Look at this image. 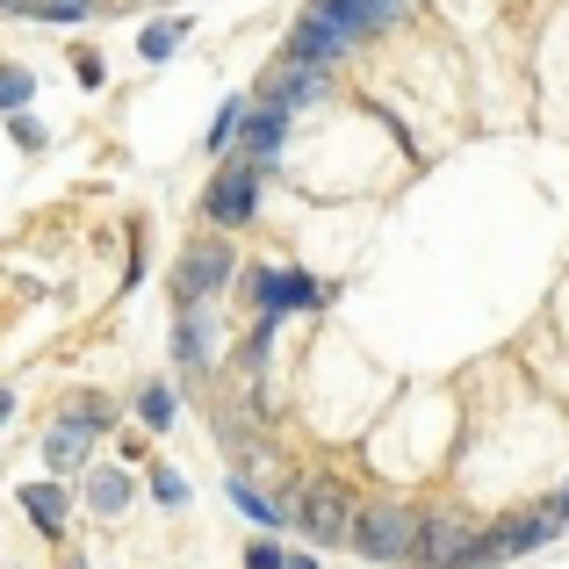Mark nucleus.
Wrapping results in <instances>:
<instances>
[{
	"mask_svg": "<svg viewBox=\"0 0 569 569\" xmlns=\"http://www.w3.org/2000/svg\"><path fill=\"white\" fill-rule=\"evenodd\" d=\"M296 527H303L318 548L353 541V498H347V483H332V476L303 483V490H296Z\"/></svg>",
	"mask_w": 569,
	"mask_h": 569,
	"instance_id": "nucleus-1",
	"label": "nucleus"
},
{
	"mask_svg": "<svg viewBox=\"0 0 569 569\" xmlns=\"http://www.w3.org/2000/svg\"><path fill=\"white\" fill-rule=\"evenodd\" d=\"M411 541H418V512H403V505H368V512H353V548H361L368 562H411Z\"/></svg>",
	"mask_w": 569,
	"mask_h": 569,
	"instance_id": "nucleus-2",
	"label": "nucleus"
},
{
	"mask_svg": "<svg viewBox=\"0 0 569 569\" xmlns=\"http://www.w3.org/2000/svg\"><path fill=\"white\" fill-rule=\"evenodd\" d=\"M231 246H223V238H202V246H188L181 260H173V303H209V296L223 289V281H231Z\"/></svg>",
	"mask_w": 569,
	"mask_h": 569,
	"instance_id": "nucleus-3",
	"label": "nucleus"
},
{
	"mask_svg": "<svg viewBox=\"0 0 569 569\" xmlns=\"http://www.w3.org/2000/svg\"><path fill=\"white\" fill-rule=\"evenodd\" d=\"M347 51H353L347 29H339L325 8H303V14H296V29H289V43H281V66H318V72H332Z\"/></svg>",
	"mask_w": 569,
	"mask_h": 569,
	"instance_id": "nucleus-4",
	"label": "nucleus"
},
{
	"mask_svg": "<svg viewBox=\"0 0 569 569\" xmlns=\"http://www.w3.org/2000/svg\"><path fill=\"white\" fill-rule=\"evenodd\" d=\"M289 116H296V101L274 94V87H267L260 109H246V130H238V138H246L252 167H274V159H281V144H289Z\"/></svg>",
	"mask_w": 569,
	"mask_h": 569,
	"instance_id": "nucleus-5",
	"label": "nucleus"
},
{
	"mask_svg": "<svg viewBox=\"0 0 569 569\" xmlns=\"http://www.w3.org/2000/svg\"><path fill=\"white\" fill-rule=\"evenodd\" d=\"M252 296H260L267 318H289V310H318L325 303V281H310L303 267H267V274H252Z\"/></svg>",
	"mask_w": 569,
	"mask_h": 569,
	"instance_id": "nucleus-6",
	"label": "nucleus"
},
{
	"mask_svg": "<svg viewBox=\"0 0 569 569\" xmlns=\"http://www.w3.org/2000/svg\"><path fill=\"white\" fill-rule=\"evenodd\" d=\"M260 173L267 167H252V159H238V167H223L217 173V188H209V223H223V231H231V223H246L252 217V202H260Z\"/></svg>",
	"mask_w": 569,
	"mask_h": 569,
	"instance_id": "nucleus-7",
	"label": "nucleus"
},
{
	"mask_svg": "<svg viewBox=\"0 0 569 569\" xmlns=\"http://www.w3.org/2000/svg\"><path fill=\"white\" fill-rule=\"evenodd\" d=\"M469 541H476V527H469V519H455V512H432V519H418L411 562H426V569H455Z\"/></svg>",
	"mask_w": 569,
	"mask_h": 569,
	"instance_id": "nucleus-8",
	"label": "nucleus"
},
{
	"mask_svg": "<svg viewBox=\"0 0 569 569\" xmlns=\"http://www.w3.org/2000/svg\"><path fill=\"white\" fill-rule=\"evenodd\" d=\"M310 8H325L339 29H347V43H361V37H376V29L403 8V0H310Z\"/></svg>",
	"mask_w": 569,
	"mask_h": 569,
	"instance_id": "nucleus-9",
	"label": "nucleus"
},
{
	"mask_svg": "<svg viewBox=\"0 0 569 569\" xmlns=\"http://www.w3.org/2000/svg\"><path fill=\"white\" fill-rule=\"evenodd\" d=\"M87 440H94V426H80V418H51V426H43V461H51L58 476H72L87 461Z\"/></svg>",
	"mask_w": 569,
	"mask_h": 569,
	"instance_id": "nucleus-10",
	"label": "nucleus"
},
{
	"mask_svg": "<svg viewBox=\"0 0 569 569\" xmlns=\"http://www.w3.org/2000/svg\"><path fill=\"white\" fill-rule=\"evenodd\" d=\"M22 512H29V527H37L43 541H58V533H66V490L58 483H22Z\"/></svg>",
	"mask_w": 569,
	"mask_h": 569,
	"instance_id": "nucleus-11",
	"label": "nucleus"
},
{
	"mask_svg": "<svg viewBox=\"0 0 569 569\" xmlns=\"http://www.w3.org/2000/svg\"><path fill=\"white\" fill-rule=\"evenodd\" d=\"M173 353H181L188 376H202V368H209V318H202V303L181 310V347H173Z\"/></svg>",
	"mask_w": 569,
	"mask_h": 569,
	"instance_id": "nucleus-12",
	"label": "nucleus"
},
{
	"mask_svg": "<svg viewBox=\"0 0 569 569\" xmlns=\"http://www.w3.org/2000/svg\"><path fill=\"white\" fill-rule=\"evenodd\" d=\"M87 505L116 519V512L130 505V476H123V469H94V483H87Z\"/></svg>",
	"mask_w": 569,
	"mask_h": 569,
	"instance_id": "nucleus-13",
	"label": "nucleus"
},
{
	"mask_svg": "<svg viewBox=\"0 0 569 569\" xmlns=\"http://www.w3.org/2000/svg\"><path fill=\"white\" fill-rule=\"evenodd\" d=\"M181 37H188V22H152L138 37V51H144V66H167L173 51H181Z\"/></svg>",
	"mask_w": 569,
	"mask_h": 569,
	"instance_id": "nucleus-14",
	"label": "nucleus"
},
{
	"mask_svg": "<svg viewBox=\"0 0 569 569\" xmlns=\"http://www.w3.org/2000/svg\"><path fill=\"white\" fill-rule=\"evenodd\" d=\"M138 418H144V426H152V432H167L173 418H181V397H173L167 382H152V389H144V397H138Z\"/></svg>",
	"mask_w": 569,
	"mask_h": 569,
	"instance_id": "nucleus-15",
	"label": "nucleus"
},
{
	"mask_svg": "<svg viewBox=\"0 0 569 569\" xmlns=\"http://www.w3.org/2000/svg\"><path fill=\"white\" fill-rule=\"evenodd\" d=\"M29 94H37V80H29L22 66H0V116H14V109H29Z\"/></svg>",
	"mask_w": 569,
	"mask_h": 569,
	"instance_id": "nucleus-16",
	"label": "nucleus"
},
{
	"mask_svg": "<svg viewBox=\"0 0 569 569\" xmlns=\"http://www.w3.org/2000/svg\"><path fill=\"white\" fill-rule=\"evenodd\" d=\"M238 130H246V101H223L217 109V123H209V152H223V144H238Z\"/></svg>",
	"mask_w": 569,
	"mask_h": 569,
	"instance_id": "nucleus-17",
	"label": "nucleus"
},
{
	"mask_svg": "<svg viewBox=\"0 0 569 569\" xmlns=\"http://www.w3.org/2000/svg\"><path fill=\"white\" fill-rule=\"evenodd\" d=\"M72 418H80V426H94V432H109L116 426V403L109 397H72Z\"/></svg>",
	"mask_w": 569,
	"mask_h": 569,
	"instance_id": "nucleus-18",
	"label": "nucleus"
},
{
	"mask_svg": "<svg viewBox=\"0 0 569 569\" xmlns=\"http://www.w3.org/2000/svg\"><path fill=\"white\" fill-rule=\"evenodd\" d=\"M152 498H159V505H188V483H181L173 469H152Z\"/></svg>",
	"mask_w": 569,
	"mask_h": 569,
	"instance_id": "nucleus-19",
	"label": "nucleus"
},
{
	"mask_svg": "<svg viewBox=\"0 0 569 569\" xmlns=\"http://www.w3.org/2000/svg\"><path fill=\"white\" fill-rule=\"evenodd\" d=\"M281 562H289V548H281V541H252L246 548V569H281Z\"/></svg>",
	"mask_w": 569,
	"mask_h": 569,
	"instance_id": "nucleus-20",
	"label": "nucleus"
},
{
	"mask_svg": "<svg viewBox=\"0 0 569 569\" xmlns=\"http://www.w3.org/2000/svg\"><path fill=\"white\" fill-rule=\"evenodd\" d=\"M8 130H14V144H22V152H37V144H43V123H37V116H22V109L8 116Z\"/></svg>",
	"mask_w": 569,
	"mask_h": 569,
	"instance_id": "nucleus-21",
	"label": "nucleus"
},
{
	"mask_svg": "<svg viewBox=\"0 0 569 569\" xmlns=\"http://www.w3.org/2000/svg\"><path fill=\"white\" fill-rule=\"evenodd\" d=\"M281 569H318V556H289V562H281Z\"/></svg>",
	"mask_w": 569,
	"mask_h": 569,
	"instance_id": "nucleus-22",
	"label": "nucleus"
},
{
	"mask_svg": "<svg viewBox=\"0 0 569 569\" xmlns=\"http://www.w3.org/2000/svg\"><path fill=\"white\" fill-rule=\"evenodd\" d=\"M556 519H562V527H569V483H562V505H556Z\"/></svg>",
	"mask_w": 569,
	"mask_h": 569,
	"instance_id": "nucleus-23",
	"label": "nucleus"
},
{
	"mask_svg": "<svg viewBox=\"0 0 569 569\" xmlns=\"http://www.w3.org/2000/svg\"><path fill=\"white\" fill-rule=\"evenodd\" d=\"M8 411H14V397H8V389H0V426H8Z\"/></svg>",
	"mask_w": 569,
	"mask_h": 569,
	"instance_id": "nucleus-24",
	"label": "nucleus"
},
{
	"mask_svg": "<svg viewBox=\"0 0 569 569\" xmlns=\"http://www.w3.org/2000/svg\"><path fill=\"white\" fill-rule=\"evenodd\" d=\"M0 8H29V0H0Z\"/></svg>",
	"mask_w": 569,
	"mask_h": 569,
	"instance_id": "nucleus-25",
	"label": "nucleus"
}]
</instances>
